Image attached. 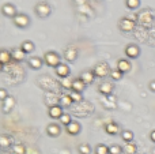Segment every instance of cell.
Segmentation results:
<instances>
[{"label":"cell","mask_w":155,"mask_h":154,"mask_svg":"<svg viewBox=\"0 0 155 154\" xmlns=\"http://www.w3.org/2000/svg\"><path fill=\"white\" fill-rule=\"evenodd\" d=\"M54 70H56V75L60 76L61 79L63 78H68V75H70V72H71L70 65L65 64V63H60V64L57 65Z\"/></svg>","instance_id":"9c48e42d"},{"label":"cell","mask_w":155,"mask_h":154,"mask_svg":"<svg viewBox=\"0 0 155 154\" xmlns=\"http://www.w3.org/2000/svg\"><path fill=\"white\" fill-rule=\"evenodd\" d=\"M123 153V147L118 145H112L109 146V154H121Z\"/></svg>","instance_id":"836d02e7"},{"label":"cell","mask_w":155,"mask_h":154,"mask_svg":"<svg viewBox=\"0 0 155 154\" xmlns=\"http://www.w3.org/2000/svg\"><path fill=\"white\" fill-rule=\"evenodd\" d=\"M123 75H124V74L121 72L120 70H117V68L110 71V78H112L113 81H120V79L123 78Z\"/></svg>","instance_id":"4dcf8cb0"},{"label":"cell","mask_w":155,"mask_h":154,"mask_svg":"<svg viewBox=\"0 0 155 154\" xmlns=\"http://www.w3.org/2000/svg\"><path fill=\"white\" fill-rule=\"evenodd\" d=\"M11 145V138L8 135H0V147L5 149Z\"/></svg>","instance_id":"4316f807"},{"label":"cell","mask_w":155,"mask_h":154,"mask_svg":"<svg viewBox=\"0 0 155 154\" xmlns=\"http://www.w3.org/2000/svg\"><path fill=\"white\" fill-rule=\"evenodd\" d=\"M11 59H12V56H11V51H7V49H0V63L7 64Z\"/></svg>","instance_id":"603a6c76"},{"label":"cell","mask_w":155,"mask_h":154,"mask_svg":"<svg viewBox=\"0 0 155 154\" xmlns=\"http://www.w3.org/2000/svg\"><path fill=\"white\" fill-rule=\"evenodd\" d=\"M44 63H45L48 67L56 68L57 65L61 63V62H60V55L57 53V52H54V51L46 52V53L44 55Z\"/></svg>","instance_id":"6da1fadb"},{"label":"cell","mask_w":155,"mask_h":154,"mask_svg":"<svg viewBox=\"0 0 155 154\" xmlns=\"http://www.w3.org/2000/svg\"><path fill=\"white\" fill-rule=\"evenodd\" d=\"M74 3H76V4H82V3H84V0H72Z\"/></svg>","instance_id":"ab89813d"},{"label":"cell","mask_w":155,"mask_h":154,"mask_svg":"<svg viewBox=\"0 0 155 154\" xmlns=\"http://www.w3.org/2000/svg\"><path fill=\"white\" fill-rule=\"evenodd\" d=\"M59 102L63 108H68V106H71L74 104V101H72V98H71L70 94H61L59 98Z\"/></svg>","instance_id":"44dd1931"},{"label":"cell","mask_w":155,"mask_h":154,"mask_svg":"<svg viewBox=\"0 0 155 154\" xmlns=\"http://www.w3.org/2000/svg\"><path fill=\"white\" fill-rule=\"evenodd\" d=\"M70 95H71V98H72V101H74V102H80V101L83 100V97H82V93L74 92V90H71Z\"/></svg>","instance_id":"d6a6232c"},{"label":"cell","mask_w":155,"mask_h":154,"mask_svg":"<svg viewBox=\"0 0 155 154\" xmlns=\"http://www.w3.org/2000/svg\"><path fill=\"white\" fill-rule=\"evenodd\" d=\"M11 56H12V59L16 60V62H22V60H25V57H26V53H25L21 48H14L12 51H11Z\"/></svg>","instance_id":"ffe728a7"},{"label":"cell","mask_w":155,"mask_h":154,"mask_svg":"<svg viewBox=\"0 0 155 154\" xmlns=\"http://www.w3.org/2000/svg\"><path fill=\"white\" fill-rule=\"evenodd\" d=\"M59 120H60V123H61L63 126H65V127H67V126L70 124L71 122H72V117H71V115H68V113H64V115H63L61 117H60Z\"/></svg>","instance_id":"1f68e13d"},{"label":"cell","mask_w":155,"mask_h":154,"mask_svg":"<svg viewBox=\"0 0 155 154\" xmlns=\"http://www.w3.org/2000/svg\"><path fill=\"white\" fill-rule=\"evenodd\" d=\"M148 15V14L147 12H142V14H140V15H139V19H140V22H142V23H144V22H146V23H151V22H153V15H151V16H147Z\"/></svg>","instance_id":"e575fe53"},{"label":"cell","mask_w":155,"mask_h":154,"mask_svg":"<svg viewBox=\"0 0 155 154\" xmlns=\"http://www.w3.org/2000/svg\"><path fill=\"white\" fill-rule=\"evenodd\" d=\"M11 154H26V147L22 143L14 145L12 149H11Z\"/></svg>","instance_id":"484cf974"},{"label":"cell","mask_w":155,"mask_h":154,"mask_svg":"<svg viewBox=\"0 0 155 154\" xmlns=\"http://www.w3.org/2000/svg\"><path fill=\"white\" fill-rule=\"evenodd\" d=\"M125 5L129 10H136L140 7V0H125Z\"/></svg>","instance_id":"f546056e"},{"label":"cell","mask_w":155,"mask_h":154,"mask_svg":"<svg viewBox=\"0 0 155 154\" xmlns=\"http://www.w3.org/2000/svg\"><path fill=\"white\" fill-rule=\"evenodd\" d=\"M42 64H44V59H41L38 56H33L29 59V65L33 70H40L42 67Z\"/></svg>","instance_id":"e0dca14e"},{"label":"cell","mask_w":155,"mask_h":154,"mask_svg":"<svg viewBox=\"0 0 155 154\" xmlns=\"http://www.w3.org/2000/svg\"><path fill=\"white\" fill-rule=\"evenodd\" d=\"M76 57H78V49L75 48V46H70V48L65 49L64 59L67 60L68 63H74L76 60Z\"/></svg>","instance_id":"4fadbf2b"},{"label":"cell","mask_w":155,"mask_h":154,"mask_svg":"<svg viewBox=\"0 0 155 154\" xmlns=\"http://www.w3.org/2000/svg\"><path fill=\"white\" fill-rule=\"evenodd\" d=\"M110 67L106 62H99L98 64H95V67L93 68V72L95 75V78H105V76L110 75Z\"/></svg>","instance_id":"7a4b0ae2"},{"label":"cell","mask_w":155,"mask_h":154,"mask_svg":"<svg viewBox=\"0 0 155 154\" xmlns=\"http://www.w3.org/2000/svg\"><path fill=\"white\" fill-rule=\"evenodd\" d=\"M105 131H106V134H109V135H117V134L120 132V126L114 122H110L105 126Z\"/></svg>","instance_id":"2e32d148"},{"label":"cell","mask_w":155,"mask_h":154,"mask_svg":"<svg viewBox=\"0 0 155 154\" xmlns=\"http://www.w3.org/2000/svg\"><path fill=\"white\" fill-rule=\"evenodd\" d=\"M48 115H49V117H52V119H60V117L64 115V112H63V106L60 105V104L51 105L49 109H48Z\"/></svg>","instance_id":"8992f818"},{"label":"cell","mask_w":155,"mask_h":154,"mask_svg":"<svg viewBox=\"0 0 155 154\" xmlns=\"http://www.w3.org/2000/svg\"><path fill=\"white\" fill-rule=\"evenodd\" d=\"M34 11L40 18H46V16L51 15L52 12V7L48 2H38L34 7Z\"/></svg>","instance_id":"3957f363"},{"label":"cell","mask_w":155,"mask_h":154,"mask_svg":"<svg viewBox=\"0 0 155 154\" xmlns=\"http://www.w3.org/2000/svg\"><path fill=\"white\" fill-rule=\"evenodd\" d=\"M95 154H109V146H106V145H104V143L97 145Z\"/></svg>","instance_id":"f1b7e54d"},{"label":"cell","mask_w":155,"mask_h":154,"mask_svg":"<svg viewBox=\"0 0 155 154\" xmlns=\"http://www.w3.org/2000/svg\"><path fill=\"white\" fill-rule=\"evenodd\" d=\"M125 55L129 59H136L140 55V48L136 44H128V45L125 46Z\"/></svg>","instance_id":"52a82bcc"},{"label":"cell","mask_w":155,"mask_h":154,"mask_svg":"<svg viewBox=\"0 0 155 154\" xmlns=\"http://www.w3.org/2000/svg\"><path fill=\"white\" fill-rule=\"evenodd\" d=\"M98 90L101 94H104L107 97V95H112L113 90H114V86H113L112 82H102V83L98 86Z\"/></svg>","instance_id":"8fae6325"},{"label":"cell","mask_w":155,"mask_h":154,"mask_svg":"<svg viewBox=\"0 0 155 154\" xmlns=\"http://www.w3.org/2000/svg\"><path fill=\"white\" fill-rule=\"evenodd\" d=\"M136 152H137V146L134 142H128V143H125V146L123 147L124 154H136Z\"/></svg>","instance_id":"cb8c5ba5"},{"label":"cell","mask_w":155,"mask_h":154,"mask_svg":"<svg viewBox=\"0 0 155 154\" xmlns=\"http://www.w3.org/2000/svg\"><path fill=\"white\" fill-rule=\"evenodd\" d=\"M79 78L82 79V81L84 82L86 85H90V83H93V82H94V79H95V75H94L93 70H86V71H83V72L80 74Z\"/></svg>","instance_id":"5bb4252c"},{"label":"cell","mask_w":155,"mask_h":154,"mask_svg":"<svg viewBox=\"0 0 155 154\" xmlns=\"http://www.w3.org/2000/svg\"><path fill=\"white\" fill-rule=\"evenodd\" d=\"M8 95H10V94H8V92H7V90H5V89H3V87H0V101H2V102L5 100V98L8 97Z\"/></svg>","instance_id":"8d00e7d4"},{"label":"cell","mask_w":155,"mask_h":154,"mask_svg":"<svg viewBox=\"0 0 155 154\" xmlns=\"http://www.w3.org/2000/svg\"><path fill=\"white\" fill-rule=\"evenodd\" d=\"M78 153L79 154H91V147L87 143H82L78 146Z\"/></svg>","instance_id":"83f0119b"},{"label":"cell","mask_w":155,"mask_h":154,"mask_svg":"<svg viewBox=\"0 0 155 154\" xmlns=\"http://www.w3.org/2000/svg\"><path fill=\"white\" fill-rule=\"evenodd\" d=\"M150 139L155 143V130H153V131L150 132Z\"/></svg>","instance_id":"f35d334b"},{"label":"cell","mask_w":155,"mask_h":154,"mask_svg":"<svg viewBox=\"0 0 155 154\" xmlns=\"http://www.w3.org/2000/svg\"><path fill=\"white\" fill-rule=\"evenodd\" d=\"M12 22L16 27H21V29H25L30 25V18L26 15V14H16L12 18Z\"/></svg>","instance_id":"277c9868"},{"label":"cell","mask_w":155,"mask_h":154,"mask_svg":"<svg viewBox=\"0 0 155 154\" xmlns=\"http://www.w3.org/2000/svg\"><path fill=\"white\" fill-rule=\"evenodd\" d=\"M117 70H120L123 74L128 72L129 70H131V63H129V60L127 59H120L117 62Z\"/></svg>","instance_id":"ac0fdd59"},{"label":"cell","mask_w":155,"mask_h":154,"mask_svg":"<svg viewBox=\"0 0 155 154\" xmlns=\"http://www.w3.org/2000/svg\"><path fill=\"white\" fill-rule=\"evenodd\" d=\"M61 86L64 89H72V81L70 78H63L61 79Z\"/></svg>","instance_id":"d590c367"},{"label":"cell","mask_w":155,"mask_h":154,"mask_svg":"<svg viewBox=\"0 0 155 154\" xmlns=\"http://www.w3.org/2000/svg\"><path fill=\"white\" fill-rule=\"evenodd\" d=\"M148 89H150L153 93H155V79H154V81H151L150 83H148Z\"/></svg>","instance_id":"74e56055"},{"label":"cell","mask_w":155,"mask_h":154,"mask_svg":"<svg viewBox=\"0 0 155 154\" xmlns=\"http://www.w3.org/2000/svg\"><path fill=\"white\" fill-rule=\"evenodd\" d=\"M60 132H61V127H60L57 123H51V124H48V127H46V134H48L51 138H57V136L60 135Z\"/></svg>","instance_id":"30bf717a"},{"label":"cell","mask_w":155,"mask_h":154,"mask_svg":"<svg viewBox=\"0 0 155 154\" xmlns=\"http://www.w3.org/2000/svg\"><path fill=\"white\" fill-rule=\"evenodd\" d=\"M2 14L4 16H8V18H14L16 15V8L14 4L11 3H7V4H3L2 7Z\"/></svg>","instance_id":"7c38bea8"},{"label":"cell","mask_w":155,"mask_h":154,"mask_svg":"<svg viewBox=\"0 0 155 154\" xmlns=\"http://www.w3.org/2000/svg\"><path fill=\"white\" fill-rule=\"evenodd\" d=\"M80 130H82L80 124L78 122H74V120L67 126V127H65V131H67L70 135H78V134L80 132Z\"/></svg>","instance_id":"9a60e30c"},{"label":"cell","mask_w":155,"mask_h":154,"mask_svg":"<svg viewBox=\"0 0 155 154\" xmlns=\"http://www.w3.org/2000/svg\"><path fill=\"white\" fill-rule=\"evenodd\" d=\"M135 21H132L131 18H123L120 19V22H118V27H120V30H123V32L125 33H129L132 32V30L135 29Z\"/></svg>","instance_id":"5b68a950"},{"label":"cell","mask_w":155,"mask_h":154,"mask_svg":"<svg viewBox=\"0 0 155 154\" xmlns=\"http://www.w3.org/2000/svg\"><path fill=\"white\" fill-rule=\"evenodd\" d=\"M14 106H15V98H14L12 95H8V97L2 102L3 113H10V112L14 109Z\"/></svg>","instance_id":"ba28073f"},{"label":"cell","mask_w":155,"mask_h":154,"mask_svg":"<svg viewBox=\"0 0 155 154\" xmlns=\"http://www.w3.org/2000/svg\"><path fill=\"white\" fill-rule=\"evenodd\" d=\"M121 138H123V141L125 142V143L132 142L134 141V132L129 130H124V131H121Z\"/></svg>","instance_id":"d4e9b609"},{"label":"cell","mask_w":155,"mask_h":154,"mask_svg":"<svg viewBox=\"0 0 155 154\" xmlns=\"http://www.w3.org/2000/svg\"><path fill=\"white\" fill-rule=\"evenodd\" d=\"M86 86H87V85H86L80 78H78V79H74V81H72V89H71V90L78 92V93H82L83 90L86 89Z\"/></svg>","instance_id":"d6986e66"},{"label":"cell","mask_w":155,"mask_h":154,"mask_svg":"<svg viewBox=\"0 0 155 154\" xmlns=\"http://www.w3.org/2000/svg\"><path fill=\"white\" fill-rule=\"evenodd\" d=\"M34 42H33V41H30V40H26V41H23V42H22V45H21V49L22 51L25 52V53H31L33 51H34Z\"/></svg>","instance_id":"7402d4cb"},{"label":"cell","mask_w":155,"mask_h":154,"mask_svg":"<svg viewBox=\"0 0 155 154\" xmlns=\"http://www.w3.org/2000/svg\"><path fill=\"white\" fill-rule=\"evenodd\" d=\"M3 65H4V64H3V63H0V71L3 70Z\"/></svg>","instance_id":"60d3db41"}]
</instances>
